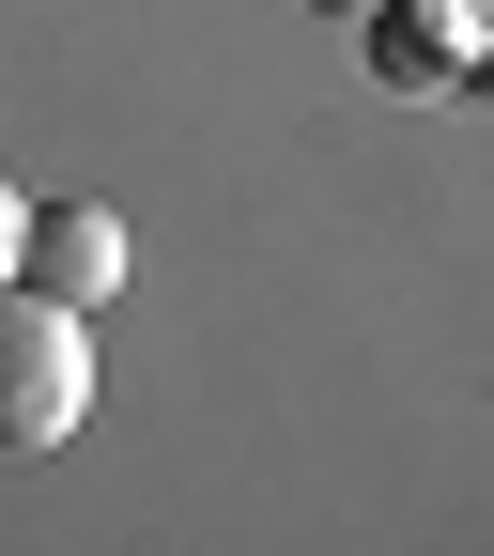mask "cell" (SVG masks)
<instances>
[{"label":"cell","instance_id":"cell-1","mask_svg":"<svg viewBox=\"0 0 494 556\" xmlns=\"http://www.w3.org/2000/svg\"><path fill=\"white\" fill-rule=\"evenodd\" d=\"M78 417H93V340H78V309L31 294V278H0V464H47Z\"/></svg>","mask_w":494,"mask_h":556},{"label":"cell","instance_id":"cell-2","mask_svg":"<svg viewBox=\"0 0 494 556\" xmlns=\"http://www.w3.org/2000/svg\"><path fill=\"white\" fill-rule=\"evenodd\" d=\"M16 278H31V294H62V309H109V294H124V217H109V201H31Z\"/></svg>","mask_w":494,"mask_h":556},{"label":"cell","instance_id":"cell-3","mask_svg":"<svg viewBox=\"0 0 494 556\" xmlns=\"http://www.w3.org/2000/svg\"><path fill=\"white\" fill-rule=\"evenodd\" d=\"M16 232H31V201H16V186H0V278H16Z\"/></svg>","mask_w":494,"mask_h":556},{"label":"cell","instance_id":"cell-4","mask_svg":"<svg viewBox=\"0 0 494 556\" xmlns=\"http://www.w3.org/2000/svg\"><path fill=\"white\" fill-rule=\"evenodd\" d=\"M309 16H387V0H309Z\"/></svg>","mask_w":494,"mask_h":556}]
</instances>
